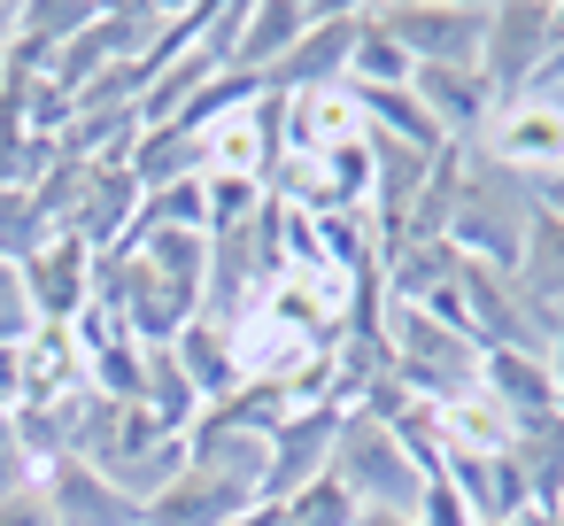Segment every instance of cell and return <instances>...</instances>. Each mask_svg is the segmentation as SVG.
Listing matches in <instances>:
<instances>
[{
    "mask_svg": "<svg viewBox=\"0 0 564 526\" xmlns=\"http://www.w3.org/2000/svg\"><path fill=\"white\" fill-rule=\"evenodd\" d=\"M479 395H487L510 426H518V418H541V410H564L556 372H549L541 348H487V356H479Z\"/></svg>",
    "mask_w": 564,
    "mask_h": 526,
    "instance_id": "cell-17",
    "label": "cell"
},
{
    "mask_svg": "<svg viewBox=\"0 0 564 526\" xmlns=\"http://www.w3.org/2000/svg\"><path fill=\"white\" fill-rule=\"evenodd\" d=\"M124 256L155 287H171L186 310H202V294H209V233H132Z\"/></svg>",
    "mask_w": 564,
    "mask_h": 526,
    "instance_id": "cell-20",
    "label": "cell"
},
{
    "mask_svg": "<svg viewBox=\"0 0 564 526\" xmlns=\"http://www.w3.org/2000/svg\"><path fill=\"white\" fill-rule=\"evenodd\" d=\"M556 101H564V86H556Z\"/></svg>",
    "mask_w": 564,
    "mask_h": 526,
    "instance_id": "cell-39",
    "label": "cell"
},
{
    "mask_svg": "<svg viewBox=\"0 0 564 526\" xmlns=\"http://www.w3.org/2000/svg\"><path fill=\"white\" fill-rule=\"evenodd\" d=\"M132 217H140V186H132V171H124V163H94V171H86V194H78V210H70L63 233H78L94 256H109V248L132 240Z\"/></svg>",
    "mask_w": 564,
    "mask_h": 526,
    "instance_id": "cell-18",
    "label": "cell"
},
{
    "mask_svg": "<svg viewBox=\"0 0 564 526\" xmlns=\"http://www.w3.org/2000/svg\"><path fill=\"white\" fill-rule=\"evenodd\" d=\"M32 333H40V310H32L24 264H0V341H32Z\"/></svg>",
    "mask_w": 564,
    "mask_h": 526,
    "instance_id": "cell-29",
    "label": "cell"
},
{
    "mask_svg": "<svg viewBox=\"0 0 564 526\" xmlns=\"http://www.w3.org/2000/svg\"><path fill=\"white\" fill-rule=\"evenodd\" d=\"M410 71H417V63H410V55H402V47L387 40V24H379V17L364 9L356 55H348V86H356V94H402V86H410Z\"/></svg>",
    "mask_w": 564,
    "mask_h": 526,
    "instance_id": "cell-26",
    "label": "cell"
},
{
    "mask_svg": "<svg viewBox=\"0 0 564 526\" xmlns=\"http://www.w3.org/2000/svg\"><path fill=\"white\" fill-rule=\"evenodd\" d=\"M55 240V217L32 202V186H0V264H32Z\"/></svg>",
    "mask_w": 564,
    "mask_h": 526,
    "instance_id": "cell-28",
    "label": "cell"
},
{
    "mask_svg": "<svg viewBox=\"0 0 564 526\" xmlns=\"http://www.w3.org/2000/svg\"><path fill=\"white\" fill-rule=\"evenodd\" d=\"M371 17L410 63H441V71H471L487 40V0H379Z\"/></svg>",
    "mask_w": 564,
    "mask_h": 526,
    "instance_id": "cell-6",
    "label": "cell"
},
{
    "mask_svg": "<svg viewBox=\"0 0 564 526\" xmlns=\"http://www.w3.org/2000/svg\"><path fill=\"white\" fill-rule=\"evenodd\" d=\"M333 433H340V402H310V410H286V426L271 433V464H263V495L256 503H294L302 487L325 480V457H333Z\"/></svg>",
    "mask_w": 564,
    "mask_h": 526,
    "instance_id": "cell-11",
    "label": "cell"
},
{
    "mask_svg": "<svg viewBox=\"0 0 564 526\" xmlns=\"http://www.w3.org/2000/svg\"><path fill=\"white\" fill-rule=\"evenodd\" d=\"M310 17H317V0H248V17H240V47H232V71L271 86V71L294 55V40L310 32Z\"/></svg>",
    "mask_w": 564,
    "mask_h": 526,
    "instance_id": "cell-19",
    "label": "cell"
},
{
    "mask_svg": "<svg viewBox=\"0 0 564 526\" xmlns=\"http://www.w3.org/2000/svg\"><path fill=\"white\" fill-rule=\"evenodd\" d=\"M410 518H417V526H479V518L464 511V495H456V487H448L441 472H425V487H417Z\"/></svg>",
    "mask_w": 564,
    "mask_h": 526,
    "instance_id": "cell-31",
    "label": "cell"
},
{
    "mask_svg": "<svg viewBox=\"0 0 564 526\" xmlns=\"http://www.w3.org/2000/svg\"><path fill=\"white\" fill-rule=\"evenodd\" d=\"M549 518H564V495H556V511H549Z\"/></svg>",
    "mask_w": 564,
    "mask_h": 526,
    "instance_id": "cell-38",
    "label": "cell"
},
{
    "mask_svg": "<svg viewBox=\"0 0 564 526\" xmlns=\"http://www.w3.org/2000/svg\"><path fill=\"white\" fill-rule=\"evenodd\" d=\"M456 302H464V325L479 348H541L549 341V310L525 302L518 271H495V264H456Z\"/></svg>",
    "mask_w": 564,
    "mask_h": 526,
    "instance_id": "cell-8",
    "label": "cell"
},
{
    "mask_svg": "<svg viewBox=\"0 0 564 526\" xmlns=\"http://www.w3.org/2000/svg\"><path fill=\"white\" fill-rule=\"evenodd\" d=\"M502 171H518L525 186H549L564 171V101L556 94H525V101H502L487 140H479Z\"/></svg>",
    "mask_w": 564,
    "mask_h": 526,
    "instance_id": "cell-9",
    "label": "cell"
},
{
    "mask_svg": "<svg viewBox=\"0 0 564 526\" xmlns=\"http://www.w3.org/2000/svg\"><path fill=\"white\" fill-rule=\"evenodd\" d=\"M549 372H556V395H564V310H549V341H541Z\"/></svg>",
    "mask_w": 564,
    "mask_h": 526,
    "instance_id": "cell-33",
    "label": "cell"
},
{
    "mask_svg": "<svg viewBox=\"0 0 564 526\" xmlns=\"http://www.w3.org/2000/svg\"><path fill=\"white\" fill-rule=\"evenodd\" d=\"M9 55H17V0H0V78H9Z\"/></svg>",
    "mask_w": 564,
    "mask_h": 526,
    "instance_id": "cell-34",
    "label": "cell"
},
{
    "mask_svg": "<svg viewBox=\"0 0 564 526\" xmlns=\"http://www.w3.org/2000/svg\"><path fill=\"white\" fill-rule=\"evenodd\" d=\"M479 526H525V518H479Z\"/></svg>",
    "mask_w": 564,
    "mask_h": 526,
    "instance_id": "cell-37",
    "label": "cell"
},
{
    "mask_svg": "<svg viewBox=\"0 0 564 526\" xmlns=\"http://www.w3.org/2000/svg\"><path fill=\"white\" fill-rule=\"evenodd\" d=\"M171 356H178V372H186V387L202 395V410L209 402H225L232 387H240V364H232V341H225V325H209V318H194L178 341H171Z\"/></svg>",
    "mask_w": 564,
    "mask_h": 526,
    "instance_id": "cell-24",
    "label": "cell"
},
{
    "mask_svg": "<svg viewBox=\"0 0 564 526\" xmlns=\"http://www.w3.org/2000/svg\"><path fill=\"white\" fill-rule=\"evenodd\" d=\"M325 480H333L356 511H410L417 487H425V464H417L410 441H402L394 426H379L371 410H340V433H333Z\"/></svg>",
    "mask_w": 564,
    "mask_h": 526,
    "instance_id": "cell-4",
    "label": "cell"
},
{
    "mask_svg": "<svg viewBox=\"0 0 564 526\" xmlns=\"http://www.w3.org/2000/svg\"><path fill=\"white\" fill-rule=\"evenodd\" d=\"M194 140H202V171L209 179H256V186H271L279 155H286V94H256L248 109L217 117Z\"/></svg>",
    "mask_w": 564,
    "mask_h": 526,
    "instance_id": "cell-7",
    "label": "cell"
},
{
    "mask_svg": "<svg viewBox=\"0 0 564 526\" xmlns=\"http://www.w3.org/2000/svg\"><path fill=\"white\" fill-rule=\"evenodd\" d=\"M356 32H364V9H356V0H317L310 32H302V40H294V55L271 71V94L302 101V94H333V86H348Z\"/></svg>",
    "mask_w": 564,
    "mask_h": 526,
    "instance_id": "cell-10",
    "label": "cell"
},
{
    "mask_svg": "<svg viewBox=\"0 0 564 526\" xmlns=\"http://www.w3.org/2000/svg\"><path fill=\"white\" fill-rule=\"evenodd\" d=\"M140 410H155V426H163V433H178V441H186V426L202 418V395L186 387V372H178V356H171V348H148Z\"/></svg>",
    "mask_w": 564,
    "mask_h": 526,
    "instance_id": "cell-27",
    "label": "cell"
},
{
    "mask_svg": "<svg viewBox=\"0 0 564 526\" xmlns=\"http://www.w3.org/2000/svg\"><path fill=\"white\" fill-rule=\"evenodd\" d=\"M364 140L371 132H364V109L348 86L286 101V155H325V148H364Z\"/></svg>",
    "mask_w": 564,
    "mask_h": 526,
    "instance_id": "cell-21",
    "label": "cell"
},
{
    "mask_svg": "<svg viewBox=\"0 0 564 526\" xmlns=\"http://www.w3.org/2000/svg\"><path fill=\"white\" fill-rule=\"evenodd\" d=\"M124 171H132V186H140V194L178 186V179H202V140H194L186 125H148V132L132 140Z\"/></svg>",
    "mask_w": 564,
    "mask_h": 526,
    "instance_id": "cell-23",
    "label": "cell"
},
{
    "mask_svg": "<svg viewBox=\"0 0 564 526\" xmlns=\"http://www.w3.org/2000/svg\"><path fill=\"white\" fill-rule=\"evenodd\" d=\"M24 487H40V464L17 433V410H0V495H24Z\"/></svg>",
    "mask_w": 564,
    "mask_h": 526,
    "instance_id": "cell-30",
    "label": "cell"
},
{
    "mask_svg": "<svg viewBox=\"0 0 564 526\" xmlns=\"http://www.w3.org/2000/svg\"><path fill=\"white\" fill-rule=\"evenodd\" d=\"M78 395H94V387H86V348H78V333H70V325H40V333L24 341V387H17L9 410H55V402H78Z\"/></svg>",
    "mask_w": 564,
    "mask_h": 526,
    "instance_id": "cell-16",
    "label": "cell"
},
{
    "mask_svg": "<svg viewBox=\"0 0 564 526\" xmlns=\"http://www.w3.org/2000/svg\"><path fill=\"white\" fill-rule=\"evenodd\" d=\"M256 511V487L248 480H225L209 464H178L148 503H140V526H232Z\"/></svg>",
    "mask_w": 564,
    "mask_h": 526,
    "instance_id": "cell-12",
    "label": "cell"
},
{
    "mask_svg": "<svg viewBox=\"0 0 564 526\" xmlns=\"http://www.w3.org/2000/svg\"><path fill=\"white\" fill-rule=\"evenodd\" d=\"M94 248L78 240V233H55L32 264H24V287H32V310H40V325H78L86 310H94Z\"/></svg>",
    "mask_w": 564,
    "mask_h": 526,
    "instance_id": "cell-14",
    "label": "cell"
},
{
    "mask_svg": "<svg viewBox=\"0 0 564 526\" xmlns=\"http://www.w3.org/2000/svg\"><path fill=\"white\" fill-rule=\"evenodd\" d=\"M518 287L533 310H564V210H541L518 256Z\"/></svg>",
    "mask_w": 564,
    "mask_h": 526,
    "instance_id": "cell-25",
    "label": "cell"
},
{
    "mask_svg": "<svg viewBox=\"0 0 564 526\" xmlns=\"http://www.w3.org/2000/svg\"><path fill=\"white\" fill-rule=\"evenodd\" d=\"M40 495H47L55 526H140V503L117 480H101L94 464H78V457H55L40 472Z\"/></svg>",
    "mask_w": 564,
    "mask_h": 526,
    "instance_id": "cell-15",
    "label": "cell"
},
{
    "mask_svg": "<svg viewBox=\"0 0 564 526\" xmlns=\"http://www.w3.org/2000/svg\"><path fill=\"white\" fill-rule=\"evenodd\" d=\"M0 526H55V511L40 487H24V495H0Z\"/></svg>",
    "mask_w": 564,
    "mask_h": 526,
    "instance_id": "cell-32",
    "label": "cell"
},
{
    "mask_svg": "<svg viewBox=\"0 0 564 526\" xmlns=\"http://www.w3.org/2000/svg\"><path fill=\"white\" fill-rule=\"evenodd\" d=\"M379 333H387V364H394V379H402L410 402L441 410V402H456V395L479 387V356H487V348H479L471 333L441 325L433 310H417V302H379Z\"/></svg>",
    "mask_w": 564,
    "mask_h": 526,
    "instance_id": "cell-3",
    "label": "cell"
},
{
    "mask_svg": "<svg viewBox=\"0 0 564 526\" xmlns=\"http://www.w3.org/2000/svg\"><path fill=\"white\" fill-rule=\"evenodd\" d=\"M541 217V186H525L518 171H502L487 148H464V186H456V217H448V248L495 271H518L525 233Z\"/></svg>",
    "mask_w": 564,
    "mask_h": 526,
    "instance_id": "cell-1",
    "label": "cell"
},
{
    "mask_svg": "<svg viewBox=\"0 0 564 526\" xmlns=\"http://www.w3.org/2000/svg\"><path fill=\"white\" fill-rule=\"evenodd\" d=\"M348 526H417V518H410V511H356Z\"/></svg>",
    "mask_w": 564,
    "mask_h": 526,
    "instance_id": "cell-35",
    "label": "cell"
},
{
    "mask_svg": "<svg viewBox=\"0 0 564 526\" xmlns=\"http://www.w3.org/2000/svg\"><path fill=\"white\" fill-rule=\"evenodd\" d=\"M525 526H564V518H549V511H525Z\"/></svg>",
    "mask_w": 564,
    "mask_h": 526,
    "instance_id": "cell-36",
    "label": "cell"
},
{
    "mask_svg": "<svg viewBox=\"0 0 564 526\" xmlns=\"http://www.w3.org/2000/svg\"><path fill=\"white\" fill-rule=\"evenodd\" d=\"M410 101L425 109V125H433L448 148H479V140H487V125H495V94L479 86V71L417 63V71H410Z\"/></svg>",
    "mask_w": 564,
    "mask_h": 526,
    "instance_id": "cell-13",
    "label": "cell"
},
{
    "mask_svg": "<svg viewBox=\"0 0 564 526\" xmlns=\"http://www.w3.org/2000/svg\"><path fill=\"white\" fill-rule=\"evenodd\" d=\"M70 457H78V464H94L101 480H117L132 503H148V495L186 464V441H178V433H163V426H155V410H140V402L86 395Z\"/></svg>",
    "mask_w": 564,
    "mask_h": 526,
    "instance_id": "cell-2",
    "label": "cell"
},
{
    "mask_svg": "<svg viewBox=\"0 0 564 526\" xmlns=\"http://www.w3.org/2000/svg\"><path fill=\"white\" fill-rule=\"evenodd\" d=\"M510 464H518V480H525V511H556V495H564V410L518 418Z\"/></svg>",
    "mask_w": 564,
    "mask_h": 526,
    "instance_id": "cell-22",
    "label": "cell"
},
{
    "mask_svg": "<svg viewBox=\"0 0 564 526\" xmlns=\"http://www.w3.org/2000/svg\"><path fill=\"white\" fill-rule=\"evenodd\" d=\"M549 55H556V32H549V0H487V40H479V86L495 94V109L502 101H525L533 86H541V71H549Z\"/></svg>",
    "mask_w": 564,
    "mask_h": 526,
    "instance_id": "cell-5",
    "label": "cell"
}]
</instances>
